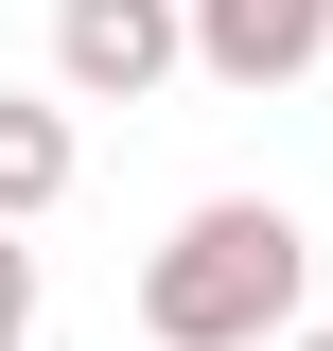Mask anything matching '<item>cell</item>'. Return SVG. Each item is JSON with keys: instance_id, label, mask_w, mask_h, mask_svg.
Listing matches in <instances>:
<instances>
[{"instance_id": "cell-4", "label": "cell", "mask_w": 333, "mask_h": 351, "mask_svg": "<svg viewBox=\"0 0 333 351\" xmlns=\"http://www.w3.org/2000/svg\"><path fill=\"white\" fill-rule=\"evenodd\" d=\"M53 193H71V106H36V88H0V228H36Z\"/></svg>"}, {"instance_id": "cell-2", "label": "cell", "mask_w": 333, "mask_h": 351, "mask_svg": "<svg viewBox=\"0 0 333 351\" xmlns=\"http://www.w3.org/2000/svg\"><path fill=\"white\" fill-rule=\"evenodd\" d=\"M193 53H175V0H53V88L71 106H140V88H175Z\"/></svg>"}, {"instance_id": "cell-7", "label": "cell", "mask_w": 333, "mask_h": 351, "mask_svg": "<svg viewBox=\"0 0 333 351\" xmlns=\"http://www.w3.org/2000/svg\"><path fill=\"white\" fill-rule=\"evenodd\" d=\"M0 351H36V334H0Z\"/></svg>"}, {"instance_id": "cell-1", "label": "cell", "mask_w": 333, "mask_h": 351, "mask_svg": "<svg viewBox=\"0 0 333 351\" xmlns=\"http://www.w3.org/2000/svg\"><path fill=\"white\" fill-rule=\"evenodd\" d=\"M298 299H316V228L281 193H210L140 263V334L158 351H263V334H298Z\"/></svg>"}, {"instance_id": "cell-5", "label": "cell", "mask_w": 333, "mask_h": 351, "mask_svg": "<svg viewBox=\"0 0 333 351\" xmlns=\"http://www.w3.org/2000/svg\"><path fill=\"white\" fill-rule=\"evenodd\" d=\"M0 334H36V246L0 228Z\"/></svg>"}, {"instance_id": "cell-3", "label": "cell", "mask_w": 333, "mask_h": 351, "mask_svg": "<svg viewBox=\"0 0 333 351\" xmlns=\"http://www.w3.org/2000/svg\"><path fill=\"white\" fill-rule=\"evenodd\" d=\"M175 53L210 88H298L333 53V0H175Z\"/></svg>"}, {"instance_id": "cell-6", "label": "cell", "mask_w": 333, "mask_h": 351, "mask_svg": "<svg viewBox=\"0 0 333 351\" xmlns=\"http://www.w3.org/2000/svg\"><path fill=\"white\" fill-rule=\"evenodd\" d=\"M281 351H333V316H298V334H281Z\"/></svg>"}]
</instances>
